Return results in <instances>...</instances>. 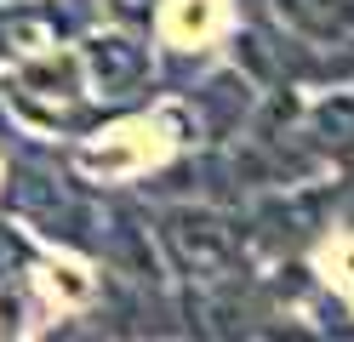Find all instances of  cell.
<instances>
[{
    "instance_id": "cell-1",
    "label": "cell",
    "mask_w": 354,
    "mask_h": 342,
    "mask_svg": "<svg viewBox=\"0 0 354 342\" xmlns=\"http://www.w3.org/2000/svg\"><path fill=\"white\" fill-rule=\"evenodd\" d=\"M166 251L177 257V268L189 280H223L240 257V240L217 211H171L166 217Z\"/></svg>"
},
{
    "instance_id": "cell-2",
    "label": "cell",
    "mask_w": 354,
    "mask_h": 342,
    "mask_svg": "<svg viewBox=\"0 0 354 342\" xmlns=\"http://www.w3.org/2000/svg\"><path fill=\"white\" fill-rule=\"evenodd\" d=\"M274 6L303 40H320V46L354 40V0H274Z\"/></svg>"
},
{
    "instance_id": "cell-3",
    "label": "cell",
    "mask_w": 354,
    "mask_h": 342,
    "mask_svg": "<svg viewBox=\"0 0 354 342\" xmlns=\"http://www.w3.org/2000/svg\"><path fill=\"white\" fill-rule=\"evenodd\" d=\"M92 75L109 97H126L143 80V46L131 40H92Z\"/></svg>"
},
{
    "instance_id": "cell-4",
    "label": "cell",
    "mask_w": 354,
    "mask_h": 342,
    "mask_svg": "<svg viewBox=\"0 0 354 342\" xmlns=\"http://www.w3.org/2000/svg\"><path fill=\"white\" fill-rule=\"evenodd\" d=\"M115 6H120V12H126V17H143V12H149V6H154V0H115Z\"/></svg>"
}]
</instances>
